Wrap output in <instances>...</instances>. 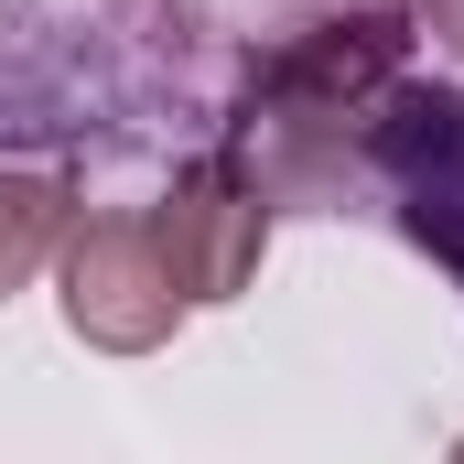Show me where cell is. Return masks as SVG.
<instances>
[{
	"label": "cell",
	"mask_w": 464,
	"mask_h": 464,
	"mask_svg": "<svg viewBox=\"0 0 464 464\" xmlns=\"http://www.w3.org/2000/svg\"><path fill=\"white\" fill-rule=\"evenodd\" d=\"M389 87H400V22H378V11L314 22L303 44H281L248 98V184L270 195V173H324L335 140H367Z\"/></svg>",
	"instance_id": "1"
},
{
	"label": "cell",
	"mask_w": 464,
	"mask_h": 464,
	"mask_svg": "<svg viewBox=\"0 0 464 464\" xmlns=\"http://www.w3.org/2000/svg\"><path fill=\"white\" fill-rule=\"evenodd\" d=\"M151 248H162V270H173L184 303H227V292H248V270L270 248V195L237 162H195L151 206Z\"/></svg>",
	"instance_id": "4"
},
{
	"label": "cell",
	"mask_w": 464,
	"mask_h": 464,
	"mask_svg": "<svg viewBox=\"0 0 464 464\" xmlns=\"http://www.w3.org/2000/svg\"><path fill=\"white\" fill-rule=\"evenodd\" d=\"M367 151H378V173L400 184L411 237L464 281V98H454V87H411V76H400L389 109L367 119Z\"/></svg>",
	"instance_id": "2"
},
{
	"label": "cell",
	"mask_w": 464,
	"mask_h": 464,
	"mask_svg": "<svg viewBox=\"0 0 464 464\" xmlns=\"http://www.w3.org/2000/svg\"><path fill=\"white\" fill-rule=\"evenodd\" d=\"M65 237V184L44 173H0V292H22L44 270V248Z\"/></svg>",
	"instance_id": "5"
},
{
	"label": "cell",
	"mask_w": 464,
	"mask_h": 464,
	"mask_svg": "<svg viewBox=\"0 0 464 464\" xmlns=\"http://www.w3.org/2000/svg\"><path fill=\"white\" fill-rule=\"evenodd\" d=\"M173 314H184V292H173V270L151 248V217H87L65 237V324L87 346L140 356L173 335Z\"/></svg>",
	"instance_id": "3"
},
{
	"label": "cell",
	"mask_w": 464,
	"mask_h": 464,
	"mask_svg": "<svg viewBox=\"0 0 464 464\" xmlns=\"http://www.w3.org/2000/svg\"><path fill=\"white\" fill-rule=\"evenodd\" d=\"M421 22H432V44H454V54H464V0H421Z\"/></svg>",
	"instance_id": "6"
}]
</instances>
